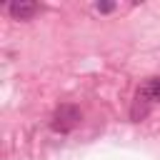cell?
Returning a JSON list of instances; mask_svg holds the SVG:
<instances>
[{
  "mask_svg": "<svg viewBox=\"0 0 160 160\" xmlns=\"http://www.w3.org/2000/svg\"><path fill=\"white\" fill-rule=\"evenodd\" d=\"M160 102V75H152L148 80H142V85L135 92L132 108H130V118L135 122H140L142 118H148V112Z\"/></svg>",
  "mask_w": 160,
  "mask_h": 160,
  "instance_id": "obj_1",
  "label": "cell"
},
{
  "mask_svg": "<svg viewBox=\"0 0 160 160\" xmlns=\"http://www.w3.org/2000/svg\"><path fill=\"white\" fill-rule=\"evenodd\" d=\"M80 120H82L80 108L72 105V102H62V105L55 108V112H52V118H50V128H52L55 132L65 135V132H72V130L80 125Z\"/></svg>",
  "mask_w": 160,
  "mask_h": 160,
  "instance_id": "obj_2",
  "label": "cell"
},
{
  "mask_svg": "<svg viewBox=\"0 0 160 160\" xmlns=\"http://www.w3.org/2000/svg\"><path fill=\"white\" fill-rule=\"evenodd\" d=\"M95 10L98 12H112L115 10V2H95Z\"/></svg>",
  "mask_w": 160,
  "mask_h": 160,
  "instance_id": "obj_4",
  "label": "cell"
},
{
  "mask_svg": "<svg viewBox=\"0 0 160 160\" xmlns=\"http://www.w3.org/2000/svg\"><path fill=\"white\" fill-rule=\"evenodd\" d=\"M38 10H40V5L30 2V0H15V2L8 5V12H10L12 20H30Z\"/></svg>",
  "mask_w": 160,
  "mask_h": 160,
  "instance_id": "obj_3",
  "label": "cell"
}]
</instances>
